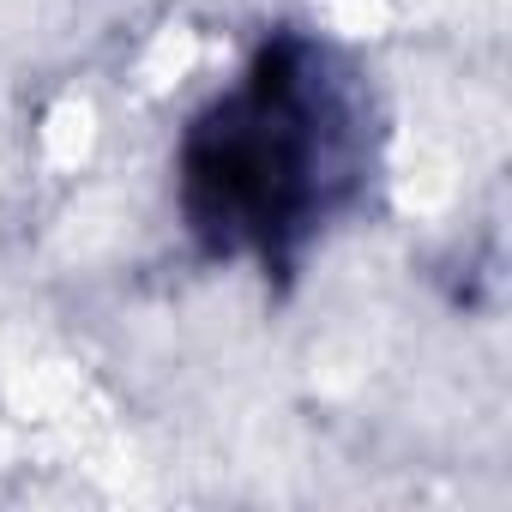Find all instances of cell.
I'll return each instance as SVG.
<instances>
[{
	"mask_svg": "<svg viewBox=\"0 0 512 512\" xmlns=\"http://www.w3.org/2000/svg\"><path fill=\"white\" fill-rule=\"evenodd\" d=\"M386 103L356 49L278 25L175 139V217L211 266L290 284L308 253L368 205Z\"/></svg>",
	"mask_w": 512,
	"mask_h": 512,
	"instance_id": "cell-1",
	"label": "cell"
}]
</instances>
